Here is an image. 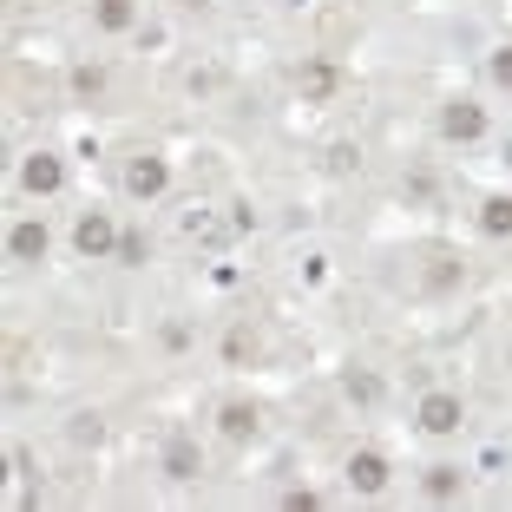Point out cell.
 <instances>
[{
    "label": "cell",
    "instance_id": "8992f818",
    "mask_svg": "<svg viewBox=\"0 0 512 512\" xmlns=\"http://www.w3.org/2000/svg\"><path fill=\"white\" fill-rule=\"evenodd\" d=\"M348 486H355V493H381V486H388V453H375V447L348 453Z\"/></svg>",
    "mask_w": 512,
    "mask_h": 512
},
{
    "label": "cell",
    "instance_id": "e0dca14e",
    "mask_svg": "<svg viewBox=\"0 0 512 512\" xmlns=\"http://www.w3.org/2000/svg\"><path fill=\"white\" fill-rule=\"evenodd\" d=\"M99 86H106V66H79V73H73V92H79V99H92Z\"/></svg>",
    "mask_w": 512,
    "mask_h": 512
},
{
    "label": "cell",
    "instance_id": "44dd1931",
    "mask_svg": "<svg viewBox=\"0 0 512 512\" xmlns=\"http://www.w3.org/2000/svg\"><path fill=\"white\" fill-rule=\"evenodd\" d=\"M73 440H79V447H86V440L99 447V421H92V414H79V421H73Z\"/></svg>",
    "mask_w": 512,
    "mask_h": 512
},
{
    "label": "cell",
    "instance_id": "7c38bea8",
    "mask_svg": "<svg viewBox=\"0 0 512 512\" xmlns=\"http://www.w3.org/2000/svg\"><path fill=\"white\" fill-rule=\"evenodd\" d=\"M427 499H440V506H447V499H460V493H467V473H460V467H427Z\"/></svg>",
    "mask_w": 512,
    "mask_h": 512
},
{
    "label": "cell",
    "instance_id": "5bb4252c",
    "mask_svg": "<svg viewBox=\"0 0 512 512\" xmlns=\"http://www.w3.org/2000/svg\"><path fill=\"white\" fill-rule=\"evenodd\" d=\"M224 362H237V368L256 362V335H250V329H230V335H224Z\"/></svg>",
    "mask_w": 512,
    "mask_h": 512
},
{
    "label": "cell",
    "instance_id": "ac0fdd59",
    "mask_svg": "<svg viewBox=\"0 0 512 512\" xmlns=\"http://www.w3.org/2000/svg\"><path fill=\"white\" fill-rule=\"evenodd\" d=\"M486 73H493V86H506V92H512V46H499L493 60H486Z\"/></svg>",
    "mask_w": 512,
    "mask_h": 512
},
{
    "label": "cell",
    "instance_id": "3957f363",
    "mask_svg": "<svg viewBox=\"0 0 512 512\" xmlns=\"http://www.w3.org/2000/svg\"><path fill=\"white\" fill-rule=\"evenodd\" d=\"M440 138H453V145H473V138H486V106H473V99H453V106H440Z\"/></svg>",
    "mask_w": 512,
    "mask_h": 512
},
{
    "label": "cell",
    "instance_id": "d6986e66",
    "mask_svg": "<svg viewBox=\"0 0 512 512\" xmlns=\"http://www.w3.org/2000/svg\"><path fill=\"white\" fill-rule=\"evenodd\" d=\"M375 394H381V381H375V375H348V401H362V407H368Z\"/></svg>",
    "mask_w": 512,
    "mask_h": 512
},
{
    "label": "cell",
    "instance_id": "52a82bcc",
    "mask_svg": "<svg viewBox=\"0 0 512 512\" xmlns=\"http://www.w3.org/2000/svg\"><path fill=\"white\" fill-rule=\"evenodd\" d=\"M197 473H204V453H197V440L191 434H171L165 440V480H197Z\"/></svg>",
    "mask_w": 512,
    "mask_h": 512
},
{
    "label": "cell",
    "instance_id": "ba28073f",
    "mask_svg": "<svg viewBox=\"0 0 512 512\" xmlns=\"http://www.w3.org/2000/svg\"><path fill=\"white\" fill-rule=\"evenodd\" d=\"M46 250H53V237H46L40 217L14 224V237H7V256H14V263H46Z\"/></svg>",
    "mask_w": 512,
    "mask_h": 512
},
{
    "label": "cell",
    "instance_id": "6da1fadb",
    "mask_svg": "<svg viewBox=\"0 0 512 512\" xmlns=\"http://www.w3.org/2000/svg\"><path fill=\"white\" fill-rule=\"evenodd\" d=\"M73 250L92 256V263H99V256H119V224H112L106 211H86L73 224Z\"/></svg>",
    "mask_w": 512,
    "mask_h": 512
},
{
    "label": "cell",
    "instance_id": "9a60e30c",
    "mask_svg": "<svg viewBox=\"0 0 512 512\" xmlns=\"http://www.w3.org/2000/svg\"><path fill=\"white\" fill-rule=\"evenodd\" d=\"M145 256H151V237H145V230H119V263H132V270H138Z\"/></svg>",
    "mask_w": 512,
    "mask_h": 512
},
{
    "label": "cell",
    "instance_id": "4fadbf2b",
    "mask_svg": "<svg viewBox=\"0 0 512 512\" xmlns=\"http://www.w3.org/2000/svg\"><path fill=\"white\" fill-rule=\"evenodd\" d=\"M480 230H486V237H512V197L506 191H493L480 204Z\"/></svg>",
    "mask_w": 512,
    "mask_h": 512
},
{
    "label": "cell",
    "instance_id": "30bf717a",
    "mask_svg": "<svg viewBox=\"0 0 512 512\" xmlns=\"http://www.w3.org/2000/svg\"><path fill=\"white\" fill-rule=\"evenodd\" d=\"M256 421H263V414H256V401H224V414H217V427H224L230 440H250Z\"/></svg>",
    "mask_w": 512,
    "mask_h": 512
},
{
    "label": "cell",
    "instance_id": "ffe728a7",
    "mask_svg": "<svg viewBox=\"0 0 512 512\" xmlns=\"http://www.w3.org/2000/svg\"><path fill=\"white\" fill-rule=\"evenodd\" d=\"M355 165H362V158H355V145H335L329 151V171H355Z\"/></svg>",
    "mask_w": 512,
    "mask_h": 512
},
{
    "label": "cell",
    "instance_id": "8fae6325",
    "mask_svg": "<svg viewBox=\"0 0 512 512\" xmlns=\"http://www.w3.org/2000/svg\"><path fill=\"white\" fill-rule=\"evenodd\" d=\"M296 92H302V99H329V92H335V66L329 60H309L296 73Z\"/></svg>",
    "mask_w": 512,
    "mask_h": 512
},
{
    "label": "cell",
    "instance_id": "7a4b0ae2",
    "mask_svg": "<svg viewBox=\"0 0 512 512\" xmlns=\"http://www.w3.org/2000/svg\"><path fill=\"white\" fill-rule=\"evenodd\" d=\"M125 191L145 197V204H151V197H165L171 191V165L158 158V151H138L132 165H125Z\"/></svg>",
    "mask_w": 512,
    "mask_h": 512
},
{
    "label": "cell",
    "instance_id": "277c9868",
    "mask_svg": "<svg viewBox=\"0 0 512 512\" xmlns=\"http://www.w3.org/2000/svg\"><path fill=\"white\" fill-rule=\"evenodd\" d=\"M460 421H467L460 394H427V401H421V434L447 440V434H460Z\"/></svg>",
    "mask_w": 512,
    "mask_h": 512
},
{
    "label": "cell",
    "instance_id": "9c48e42d",
    "mask_svg": "<svg viewBox=\"0 0 512 512\" xmlns=\"http://www.w3.org/2000/svg\"><path fill=\"white\" fill-rule=\"evenodd\" d=\"M132 20H138L132 0H92V27L99 33H132Z\"/></svg>",
    "mask_w": 512,
    "mask_h": 512
},
{
    "label": "cell",
    "instance_id": "2e32d148",
    "mask_svg": "<svg viewBox=\"0 0 512 512\" xmlns=\"http://www.w3.org/2000/svg\"><path fill=\"white\" fill-rule=\"evenodd\" d=\"M283 512H322V493H309V486H289V493H283Z\"/></svg>",
    "mask_w": 512,
    "mask_h": 512
},
{
    "label": "cell",
    "instance_id": "5b68a950",
    "mask_svg": "<svg viewBox=\"0 0 512 512\" xmlns=\"http://www.w3.org/2000/svg\"><path fill=\"white\" fill-rule=\"evenodd\" d=\"M20 184H27L33 197H53V191H60V184H66V165H60V158H53V151H33L27 165H20Z\"/></svg>",
    "mask_w": 512,
    "mask_h": 512
}]
</instances>
